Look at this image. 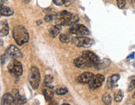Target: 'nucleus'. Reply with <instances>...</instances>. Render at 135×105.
<instances>
[{"instance_id": "f257e3e1", "label": "nucleus", "mask_w": 135, "mask_h": 105, "mask_svg": "<svg viewBox=\"0 0 135 105\" xmlns=\"http://www.w3.org/2000/svg\"><path fill=\"white\" fill-rule=\"evenodd\" d=\"M79 19V17L77 15H74L67 11H62L55 16L56 24H59L61 26L72 25V24L76 23Z\"/></svg>"}, {"instance_id": "f03ea898", "label": "nucleus", "mask_w": 135, "mask_h": 105, "mask_svg": "<svg viewBox=\"0 0 135 105\" xmlns=\"http://www.w3.org/2000/svg\"><path fill=\"white\" fill-rule=\"evenodd\" d=\"M13 36L16 43L20 46L27 43L29 40V34H28L27 29L23 26H17L14 28L13 31Z\"/></svg>"}, {"instance_id": "7ed1b4c3", "label": "nucleus", "mask_w": 135, "mask_h": 105, "mask_svg": "<svg viewBox=\"0 0 135 105\" xmlns=\"http://www.w3.org/2000/svg\"><path fill=\"white\" fill-rule=\"evenodd\" d=\"M29 82L33 89H38L41 83V74L37 68L32 67L29 74Z\"/></svg>"}, {"instance_id": "20e7f679", "label": "nucleus", "mask_w": 135, "mask_h": 105, "mask_svg": "<svg viewBox=\"0 0 135 105\" xmlns=\"http://www.w3.org/2000/svg\"><path fill=\"white\" fill-rule=\"evenodd\" d=\"M72 43L79 48H89L93 44V40L86 36H77L72 38Z\"/></svg>"}, {"instance_id": "39448f33", "label": "nucleus", "mask_w": 135, "mask_h": 105, "mask_svg": "<svg viewBox=\"0 0 135 105\" xmlns=\"http://www.w3.org/2000/svg\"><path fill=\"white\" fill-rule=\"evenodd\" d=\"M69 32L72 34H76L80 35V36H87L90 35V32L86 26L82 25V24H77L75 23L70 26Z\"/></svg>"}, {"instance_id": "423d86ee", "label": "nucleus", "mask_w": 135, "mask_h": 105, "mask_svg": "<svg viewBox=\"0 0 135 105\" xmlns=\"http://www.w3.org/2000/svg\"><path fill=\"white\" fill-rule=\"evenodd\" d=\"M8 71L15 76H21L23 74V65L19 61L13 60L8 64Z\"/></svg>"}, {"instance_id": "0eeeda50", "label": "nucleus", "mask_w": 135, "mask_h": 105, "mask_svg": "<svg viewBox=\"0 0 135 105\" xmlns=\"http://www.w3.org/2000/svg\"><path fill=\"white\" fill-rule=\"evenodd\" d=\"M105 81V76L102 74H97L95 75L94 78L91 80L90 83H89V87L90 89H97L100 87Z\"/></svg>"}, {"instance_id": "6e6552de", "label": "nucleus", "mask_w": 135, "mask_h": 105, "mask_svg": "<svg viewBox=\"0 0 135 105\" xmlns=\"http://www.w3.org/2000/svg\"><path fill=\"white\" fill-rule=\"evenodd\" d=\"M74 64L79 68H88L94 66L93 64L89 61L86 58H85L84 56H81V57H79L75 59Z\"/></svg>"}, {"instance_id": "1a4fd4ad", "label": "nucleus", "mask_w": 135, "mask_h": 105, "mask_svg": "<svg viewBox=\"0 0 135 105\" xmlns=\"http://www.w3.org/2000/svg\"><path fill=\"white\" fill-rule=\"evenodd\" d=\"M82 56H84V57L86 58L89 61L91 62L95 67H96L99 63H100V59H99V58L95 54V52H91V51H89V50L84 51L82 54Z\"/></svg>"}, {"instance_id": "9d476101", "label": "nucleus", "mask_w": 135, "mask_h": 105, "mask_svg": "<svg viewBox=\"0 0 135 105\" xmlns=\"http://www.w3.org/2000/svg\"><path fill=\"white\" fill-rule=\"evenodd\" d=\"M95 74L93 73L90 72H85L83 73H81L80 75H79L76 78V80L78 83H84V84H86V83H90V81L94 78Z\"/></svg>"}, {"instance_id": "9b49d317", "label": "nucleus", "mask_w": 135, "mask_h": 105, "mask_svg": "<svg viewBox=\"0 0 135 105\" xmlns=\"http://www.w3.org/2000/svg\"><path fill=\"white\" fill-rule=\"evenodd\" d=\"M7 54L14 58L23 57V54L21 52V51L16 46H14V45H10L8 48V49H7Z\"/></svg>"}, {"instance_id": "f8f14e48", "label": "nucleus", "mask_w": 135, "mask_h": 105, "mask_svg": "<svg viewBox=\"0 0 135 105\" xmlns=\"http://www.w3.org/2000/svg\"><path fill=\"white\" fill-rule=\"evenodd\" d=\"M9 27L6 20L0 22V37H4L8 34Z\"/></svg>"}, {"instance_id": "ddd939ff", "label": "nucleus", "mask_w": 135, "mask_h": 105, "mask_svg": "<svg viewBox=\"0 0 135 105\" xmlns=\"http://www.w3.org/2000/svg\"><path fill=\"white\" fill-rule=\"evenodd\" d=\"M13 14V10L9 7L0 5V16H12Z\"/></svg>"}, {"instance_id": "4468645a", "label": "nucleus", "mask_w": 135, "mask_h": 105, "mask_svg": "<svg viewBox=\"0 0 135 105\" xmlns=\"http://www.w3.org/2000/svg\"><path fill=\"white\" fill-rule=\"evenodd\" d=\"M3 104H15L14 102V97L11 93H5L3 97Z\"/></svg>"}, {"instance_id": "2eb2a0df", "label": "nucleus", "mask_w": 135, "mask_h": 105, "mask_svg": "<svg viewBox=\"0 0 135 105\" xmlns=\"http://www.w3.org/2000/svg\"><path fill=\"white\" fill-rule=\"evenodd\" d=\"M61 30V25H59V24H56L55 26H53L50 29V30H49L50 36L52 37V38H56L58 34H60Z\"/></svg>"}, {"instance_id": "dca6fc26", "label": "nucleus", "mask_w": 135, "mask_h": 105, "mask_svg": "<svg viewBox=\"0 0 135 105\" xmlns=\"http://www.w3.org/2000/svg\"><path fill=\"white\" fill-rule=\"evenodd\" d=\"M43 95L46 101H51L53 99V95H54V93H53V91L51 89V87H47L46 89H43Z\"/></svg>"}, {"instance_id": "f3484780", "label": "nucleus", "mask_w": 135, "mask_h": 105, "mask_svg": "<svg viewBox=\"0 0 135 105\" xmlns=\"http://www.w3.org/2000/svg\"><path fill=\"white\" fill-rule=\"evenodd\" d=\"M14 97V102H15V104H23L26 103V99L24 97H23L22 95H20L16 91V93L13 94Z\"/></svg>"}, {"instance_id": "a211bd4d", "label": "nucleus", "mask_w": 135, "mask_h": 105, "mask_svg": "<svg viewBox=\"0 0 135 105\" xmlns=\"http://www.w3.org/2000/svg\"><path fill=\"white\" fill-rule=\"evenodd\" d=\"M123 97V94L122 91L121 90H117L116 92L115 93V96H113V99H115V102L119 103V102H121V101H122Z\"/></svg>"}, {"instance_id": "6ab92c4d", "label": "nucleus", "mask_w": 135, "mask_h": 105, "mask_svg": "<svg viewBox=\"0 0 135 105\" xmlns=\"http://www.w3.org/2000/svg\"><path fill=\"white\" fill-rule=\"evenodd\" d=\"M102 101L105 104H110L112 103V98L109 93H105L102 96Z\"/></svg>"}, {"instance_id": "aec40b11", "label": "nucleus", "mask_w": 135, "mask_h": 105, "mask_svg": "<svg viewBox=\"0 0 135 105\" xmlns=\"http://www.w3.org/2000/svg\"><path fill=\"white\" fill-rule=\"evenodd\" d=\"M60 41L63 43H68L70 41V38L68 34L61 33V34H60Z\"/></svg>"}, {"instance_id": "412c9836", "label": "nucleus", "mask_w": 135, "mask_h": 105, "mask_svg": "<svg viewBox=\"0 0 135 105\" xmlns=\"http://www.w3.org/2000/svg\"><path fill=\"white\" fill-rule=\"evenodd\" d=\"M53 83V78L52 76L51 75H47L45 78L44 80V84L46 87H51V84Z\"/></svg>"}, {"instance_id": "4be33fe9", "label": "nucleus", "mask_w": 135, "mask_h": 105, "mask_svg": "<svg viewBox=\"0 0 135 105\" xmlns=\"http://www.w3.org/2000/svg\"><path fill=\"white\" fill-rule=\"evenodd\" d=\"M135 89V76H133L130 78V81H129V89H128V91L130 92L133 89Z\"/></svg>"}, {"instance_id": "5701e85b", "label": "nucleus", "mask_w": 135, "mask_h": 105, "mask_svg": "<svg viewBox=\"0 0 135 105\" xmlns=\"http://www.w3.org/2000/svg\"><path fill=\"white\" fill-rule=\"evenodd\" d=\"M120 78V76L119 74H117V73H115V74H113L110 78H109V82L111 83H115L119 81V79Z\"/></svg>"}, {"instance_id": "b1692460", "label": "nucleus", "mask_w": 135, "mask_h": 105, "mask_svg": "<svg viewBox=\"0 0 135 105\" xmlns=\"http://www.w3.org/2000/svg\"><path fill=\"white\" fill-rule=\"evenodd\" d=\"M68 92V89L66 87H60V89H57L56 90V93L57 95H65V94L67 93Z\"/></svg>"}, {"instance_id": "393cba45", "label": "nucleus", "mask_w": 135, "mask_h": 105, "mask_svg": "<svg viewBox=\"0 0 135 105\" xmlns=\"http://www.w3.org/2000/svg\"><path fill=\"white\" fill-rule=\"evenodd\" d=\"M55 16L54 14H51V13H48L45 16V21H47V22H51L55 19Z\"/></svg>"}, {"instance_id": "a878e982", "label": "nucleus", "mask_w": 135, "mask_h": 105, "mask_svg": "<svg viewBox=\"0 0 135 105\" xmlns=\"http://www.w3.org/2000/svg\"><path fill=\"white\" fill-rule=\"evenodd\" d=\"M117 2V5H118V7L119 8H124V7H125V0H116Z\"/></svg>"}, {"instance_id": "bb28decb", "label": "nucleus", "mask_w": 135, "mask_h": 105, "mask_svg": "<svg viewBox=\"0 0 135 105\" xmlns=\"http://www.w3.org/2000/svg\"><path fill=\"white\" fill-rule=\"evenodd\" d=\"M53 3L57 6H61L65 3V0H52Z\"/></svg>"}, {"instance_id": "cd10ccee", "label": "nucleus", "mask_w": 135, "mask_h": 105, "mask_svg": "<svg viewBox=\"0 0 135 105\" xmlns=\"http://www.w3.org/2000/svg\"><path fill=\"white\" fill-rule=\"evenodd\" d=\"M8 1V0H0V5H3L4 4V3Z\"/></svg>"}, {"instance_id": "c85d7f7f", "label": "nucleus", "mask_w": 135, "mask_h": 105, "mask_svg": "<svg viewBox=\"0 0 135 105\" xmlns=\"http://www.w3.org/2000/svg\"><path fill=\"white\" fill-rule=\"evenodd\" d=\"M132 54V55H131V56H129V57H128V58H133L134 57V52H133V54Z\"/></svg>"}, {"instance_id": "c756f323", "label": "nucleus", "mask_w": 135, "mask_h": 105, "mask_svg": "<svg viewBox=\"0 0 135 105\" xmlns=\"http://www.w3.org/2000/svg\"><path fill=\"white\" fill-rule=\"evenodd\" d=\"M133 99H135V93H134L133 94Z\"/></svg>"}]
</instances>
